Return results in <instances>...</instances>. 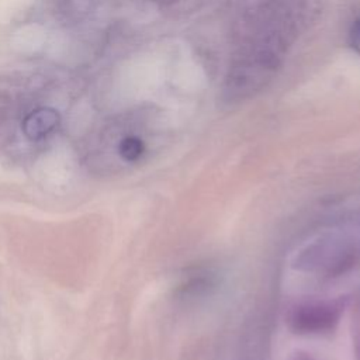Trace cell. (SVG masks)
Listing matches in <instances>:
<instances>
[{
	"label": "cell",
	"mask_w": 360,
	"mask_h": 360,
	"mask_svg": "<svg viewBox=\"0 0 360 360\" xmlns=\"http://www.w3.org/2000/svg\"><path fill=\"white\" fill-rule=\"evenodd\" d=\"M347 302L346 297L301 301L288 311L287 323L290 329L298 335L330 332L339 323Z\"/></svg>",
	"instance_id": "cell-2"
},
{
	"label": "cell",
	"mask_w": 360,
	"mask_h": 360,
	"mask_svg": "<svg viewBox=\"0 0 360 360\" xmlns=\"http://www.w3.org/2000/svg\"><path fill=\"white\" fill-rule=\"evenodd\" d=\"M118 152L124 160L136 162L145 153V143L141 138L129 135L120 142Z\"/></svg>",
	"instance_id": "cell-4"
},
{
	"label": "cell",
	"mask_w": 360,
	"mask_h": 360,
	"mask_svg": "<svg viewBox=\"0 0 360 360\" xmlns=\"http://www.w3.org/2000/svg\"><path fill=\"white\" fill-rule=\"evenodd\" d=\"M350 44L360 53V20H357L350 30Z\"/></svg>",
	"instance_id": "cell-6"
},
{
	"label": "cell",
	"mask_w": 360,
	"mask_h": 360,
	"mask_svg": "<svg viewBox=\"0 0 360 360\" xmlns=\"http://www.w3.org/2000/svg\"><path fill=\"white\" fill-rule=\"evenodd\" d=\"M59 117L51 108H39L32 111L22 124L24 132L31 139H39L48 135L58 124Z\"/></svg>",
	"instance_id": "cell-3"
},
{
	"label": "cell",
	"mask_w": 360,
	"mask_h": 360,
	"mask_svg": "<svg viewBox=\"0 0 360 360\" xmlns=\"http://www.w3.org/2000/svg\"><path fill=\"white\" fill-rule=\"evenodd\" d=\"M288 360H315V359H314V357H311L308 353L297 352V353H294Z\"/></svg>",
	"instance_id": "cell-7"
},
{
	"label": "cell",
	"mask_w": 360,
	"mask_h": 360,
	"mask_svg": "<svg viewBox=\"0 0 360 360\" xmlns=\"http://www.w3.org/2000/svg\"><path fill=\"white\" fill-rule=\"evenodd\" d=\"M357 250L346 239H321L304 249L295 259V267L305 271H318L339 276L354 266Z\"/></svg>",
	"instance_id": "cell-1"
},
{
	"label": "cell",
	"mask_w": 360,
	"mask_h": 360,
	"mask_svg": "<svg viewBox=\"0 0 360 360\" xmlns=\"http://www.w3.org/2000/svg\"><path fill=\"white\" fill-rule=\"evenodd\" d=\"M352 342L356 360H360V287L353 297L352 308Z\"/></svg>",
	"instance_id": "cell-5"
}]
</instances>
